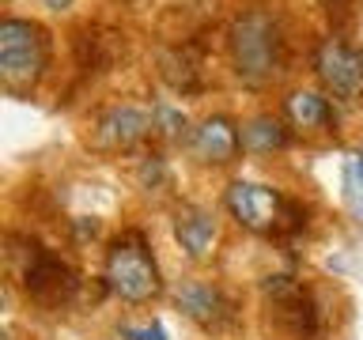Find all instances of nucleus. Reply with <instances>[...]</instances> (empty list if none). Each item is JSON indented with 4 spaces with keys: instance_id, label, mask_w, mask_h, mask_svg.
Returning a JSON list of instances; mask_svg holds the SVG:
<instances>
[{
    "instance_id": "nucleus-3",
    "label": "nucleus",
    "mask_w": 363,
    "mask_h": 340,
    "mask_svg": "<svg viewBox=\"0 0 363 340\" xmlns=\"http://www.w3.org/2000/svg\"><path fill=\"white\" fill-rule=\"evenodd\" d=\"M45 57V30L30 19H4L0 23V79L11 95H27L42 79Z\"/></svg>"
},
{
    "instance_id": "nucleus-5",
    "label": "nucleus",
    "mask_w": 363,
    "mask_h": 340,
    "mask_svg": "<svg viewBox=\"0 0 363 340\" xmlns=\"http://www.w3.org/2000/svg\"><path fill=\"white\" fill-rule=\"evenodd\" d=\"M227 208H231V215L246 227V231H257V234L280 231L284 220L295 215L291 204L284 200L277 189L257 186V181H235V186L227 189Z\"/></svg>"
},
{
    "instance_id": "nucleus-7",
    "label": "nucleus",
    "mask_w": 363,
    "mask_h": 340,
    "mask_svg": "<svg viewBox=\"0 0 363 340\" xmlns=\"http://www.w3.org/2000/svg\"><path fill=\"white\" fill-rule=\"evenodd\" d=\"M265 299L272 306V317L288 329L291 336H311L314 333V302L306 288L291 276H269L265 280Z\"/></svg>"
},
{
    "instance_id": "nucleus-16",
    "label": "nucleus",
    "mask_w": 363,
    "mask_h": 340,
    "mask_svg": "<svg viewBox=\"0 0 363 340\" xmlns=\"http://www.w3.org/2000/svg\"><path fill=\"white\" fill-rule=\"evenodd\" d=\"M118 333H121V340H167V329L159 322H152V325H121Z\"/></svg>"
},
{
    "instance_id": "nucleus-17",
    "label": "nucleus",
    "mask_w": 363,
    "mask_h": 340,
    "mask_svg": "<svg viewBox=\"0 0 363 340\" xmlns=\"http://www.w3.org/2000/svg\"><path fill=\"white\" fill-rule=\"evenodd\" d=\"M72 0H45V8H53V11H61V8H68Z\"/></svg>"
},
{
    "instance_id": "nucleus-4",
    "label": "nucleus",
    "mask_w": 363,
    "mask_h": 340,
    "mask_svg": "<svg viewBox=\"0 0 363 340\" xmlns=\"http://www.w3.org/2000/svg\"><path fill=\"white\" fill-rule=\"evenodd\" d=\"M19 280H23V291H27L38 306H65L79 288L76 272L42 246H30L27 254H23Z\"/></svg>"
},
{
    "instance_id": "nucleus-2",
    "label": "nucleus",
    "mask_w": 363,
    "mask_h": 340,
    "mask_svg": "<svg viewBox=\"0 0 363 340\" xmlns=\"http://www.w3.org/2000/svg\"><path fill=\"white\" fill-rule=\"evenodd\" d=\"M231 61L238 79L269 84L280 68V30L265 11H246L231 23Z\"/></svg>"
},
{
    "instance_id": "nucleus-11",
    "label": "nucleus",
    "mask_w": 363,
    "mask_h": 340,
    "mask_svg": "<svg viewBox=\"0 0 363 340\" xmlns=\"http://www.w3.org/2000/svg\"><path fill=\"white\" fill-rule=\"evenodd\" d=\"M178 306L186 310V317H193L197 325L204 329H220L227 317H231V302H227V295L220 288H212V283H197V280H189V283H182L178 288Z\"/></svg>"
},
{
    "instance_id": "nucleus-9",
    "label": "nucleus",
    "mask_w": 363,
    "mask_h": 340,
    "mask_svg": "<svg viewBox=\"0 0 363 340\" xmlns=\"http://www.w3.org/2000/svg\"><path fill=\"white\" fill-rule=\"evenodd\" d=\"M242 147V132L235 129L227 118H204L197 129H193V155L201 163L212 166H227Z\"/></svg>"
},
{
    "instance_id": "nucleus-12",
    "label": "nucleus",
    "mask_w": 363,
    "mask_h": 340,
    "mask_svg": "<svg viewBox=\"0 0 363 340\" xmlns=\"http://www.w3.org/2000/svg\"><path fill=\"white\" fill-rule=\"evenodd\" d=\"M284 110H288V121L295 129H329L333 125V106L318 91H291Z\"/></svg>"
},
{
    "instance_id": "nucleus-15",
    "label": "nucleus",
    "mask_w": 363,
    "mask_h": 340,
    "mask_svg": "<svg viewBox=\"0 0 363 340\" xmlns=\"http://www.w3.org/2000/svg\"><path fill=\"white\" fill-rule=\"evenodd\" d=\"M155 129H163L167 136H178V132H186V113L182 110H170V106H155Z\"/></svg>"
},
{
    "instance_id": "nucleus-14",
    "label": "nucleus",
    "mask_w": 363,
    "mask_h": 340,
    "mask_svg": "<svg viewBox=\"0 0 363 340\" xmlns=\"http://www.w3.org/2000/svg\"><path fill=\"white\" fill-rule=\"evenodd\" d=\"M345 193H348L352 212L363 215V155H348V163H345Z\"/></svg>"
},
{
    "instance_id": "nucleus-10",
    "label": "nucleus",
    "mask_w": 363,
    "mask_h": 340,
    "mask_svg": "<svg viewBox=\"0 0 363 340\" xmlns=\"http://www.w3.org/2000/svg\"><path fill=\"white\" fill-rule=\"evenodd\" d=\"M216 234H220V227H216V215L208 208H197V204H182L178 208L174 238H178V246L186 249V257L204 261L216 246Z\"/></svg>"
},
{
    "instance_id": "nucleus-8",
    "label": "nucleus",
    "mask_w": 363,
    "mask_h": 340,
    "mask_svg": "<svg viewBox=\"0 0 363 340\" xmlns=\"http://www.w3.org/2000/svg\"><path fill=\"white\" fill-rule=\"evenodd\" d=\"M155 129V118L136 106H113L99 118L95 125V140L102 147H113V152H121V147H133L136 140H144L147 132Z\"/></svg>"
},
{
    "instance_id": "nucleus-13",
    "label": "nucleus",
    "mask_w": 363,
    "mask_h": 340,
    "mask_svg": "<svg viewBox=\"0 0 363 340\" xmlns=\"http://www.w3.org/2000/svg\"><path fill=\"white\" fill-rule=\"evenodd\" d=\"M288 144V132H284V125L277 118H254L242 125V147L254 155H272L280 152V147Z\"/></svg>"
},
{
    "instance_id": "nucleus-1",
    "label": "nucleus",
    "mask_w": 363,
    "mask_h": 340,
    "mask_svg": "<svg viewBox=\"0 0 363 340\" xmlns=\"http://www.w3.org/2000/svg\"><path fill=\"white\" fill-rule=\"evenodd\" d=\"M106 288L118 295V299L140 306L152 302L159 291H163V280H159V265L147 249L144 234H121L113 238L106 249Z\"/></svg>"
},
{
    "instance_id": "nucleus-6",
    "label": "nucleus",
    "mask_w": 363,
    "mask_h": 340,
    "mask_svg": "<svg viewBox=\"0 0 363 340\" xmlns=\"http://www.w3.org/2000/svg\"><path fill=\"white\" fill-rule=\"evenodd\" d=\"M318 76H322V84L333 91L340 102H359L363 98V53L352 50V45L329 38L322 42V50H318Z\"/></svg>"
}]
</instances>
